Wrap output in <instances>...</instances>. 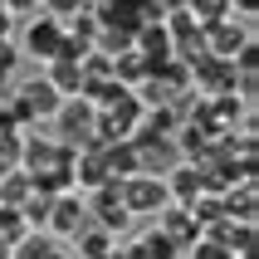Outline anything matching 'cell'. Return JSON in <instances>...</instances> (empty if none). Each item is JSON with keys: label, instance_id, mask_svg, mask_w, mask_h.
Returning <instances> with one entry per match:
<instances>
[{"label": "cell", "instance_id": "cell-7", "mask_svg": "<svg viewBox=\"0 0 259 259\" xmlns=\"http://www.w3.org/2000/svg\"><path fill=\"white\" fill-rule=\"evenodd\" d=\"M249 25H254V20H235V15H230V20H215V25L205 29V54L230 64V59L254 39V29H249Z\"/></svg>", "mask_w": 259, "mask_h": 259}, {"label": "cell", "instance_id": "cell-3", "mask_svg": "<svg viewBox=\"0 0 259 259\" xmlns=\"http://www.w3.org/2000/svg\"><path fill=\"white\" fill-rule=\"evenodd\" d=\"M93 220H88V201L78 191H64V196H49V220H44V230L49 240H73L78 230H88Z\"/></svg>", "mask_w": 259, "mask_h": 259}, {"label": "cell", "instance_id": "cell-17", "mask_svg": "<svg viewBox=\"0 0 259 259\" xmlns=\"http://www.w3.org/2000/svg\"><path fill=\"white\" fill-rule=\"evenodd\" d=\"M230 15H235V20H254V15H259V0H230Z\"/></svg>", "mask_w": 259, "mask_h": 259}, {"label": "cell", "instance_id": "cell-4", "mask_svg": "<svg viewBox=\"0 0 259 259\" xmlns=\"http://www.w3.org/2000/svg\"><path fill=\"white\" fill-rule=\"evenodd\" d=\"M20 54L39 59V64H49V59L64 54V20H54V15H34L25 25V34H20Z\"/></svg>", "mask_w": 259, "mask_h": 259}, {"label": "cell", "instance_id": "cell-14", "mask_svg": "<svg viewBox=\"0 0 259 259\" xmlns=\"http://www.w3.org/2000/svg\"><path fill=\"white\" fill-rule=\"evenodd\" d=\"M15 249H20L15 259H69L54 240H49V235H34V230H29L25 240H15Z\"/></svg>", "mask_w": 259, "mask_h": 259}, {"label": "cell", "instance_id": "cell-12", "mask_svg": "<svg viewBox=\"0 0 259 259\" xmlns=\"http://www.w3.org/2000/svg\"><path fill=\"white\" fill-rule=\"evenodd\" d=\"M69 245H78V259H108V254L117 249V235L98 230V225H88V230H78V235H73Z\"/></svg>", "mask_w": 259, "mask_h": 259}, {"label": "cell", "instance_id": "cell-6", "mask_svg": "<svg viewBox=\"0 0 259 259\" xmlns=\"http://www.w3.org/2000/svg\"><path fill=\"white\" fill-rule=\"evenodd\" d=\"M59 103H64V98L44 83V73H39V78H29V83H20V88L10 93V108L20 113V122H25V127H29V122H39V117H54Z\"/></svg>", "mask_w": 259, "mask_h": 259}, {"label": "cell", "instance_id": "cell-5", "mask_svg": "<svg viewBox=\"0 0 259 259\" xmlns=\"http://www.w3.org/2000/svg\"><path fill=\"white\" fill-rule=\"evenodd\" d=\"M88 201V220L98 225V230H108V235H122L127 230V205H122V191H117V181H103L98 191H88L83 196Z\"/></svg>", "mask_w": 259, "mask_h": 259}, {"label": "cell", "instance_id": "cell-2", "mask_svg": "<svg viewBox=\"0 0 259 259\" xmlns=\"http://www.w3.org/2000/svg\"><path fill=\"white\" fill-rule=\"evenodd\" d=\"M117 191H122V205H127V215H161L166 205H171V191H166V181L161 176H122L117 181Z\"/></svg>", "mask_w": 259, "mask_h": 259}, {"label": "cell", "instance_id": "cell-16", "mask_svg": "<svg viewBox=\"0 0 259 259\" xmlns=\"http://www.w3.org/2000/svg\"><path fill=\"white\" fill-rule=\"evenodd\" d=\"M88 0H44V15H54V20H69V15H78Z\"/></svg>", "mask_w": 259, "mask_h": 259}, {"label": "cell", "instance_id": "cell-15", "mask_svg": "<svg viewBox=\"0 0 259 259\" xmlns=\"http://www.w3.org/2000/svg\"><path fill=\"white\" fill-rule=\"evenodd\" d=\"M186 259H235V254H230L225 245H220V240H205V235H201V240H196V245L186 249Z\"/></svg>", "mask_w": 259, "mask_h": 259}, {"label": "cell", "instance_id": "cell-18", "mask_svg": "<svg viewBox=\"0 0 259 259\" xmlns=\"http://www.w3.org/2000/svg\"><path fill=\"white\" fill-rule=\"evenodd\" d=\"M39 5H44V0H39Z\"/></svg>", "mask_w": 259, "mask_h": 259}, {"label": "cell", "instance_id": "cell-8", "mask_svg": "<svg viewBox=\"0 0 259 259\" xmlns=\"http://www.w3.org/2000/svg\"><path fill=\"white\" fill-rule=\"evenodd\" d=\"M157 230L166 235V240H171V245L181 249V254H186V249L196 245V240H201V225H196V215H191L186 205H166V210L157 215Z\"/></svg>", "mask_w": 259, "mask_h": 259}, {"label": "cell", "instance_id": "cell-13", "mask_svg": "<svg viewBox=\"0 0 259 259\" xmlns=\"http://www.w3.org/2000/svg\"><path fill=\"white\" fill-rule=\"evenodd\" d=\"M127 259H181V249H176V245H171V240H166L161 230H147L142 240H137V245L127 249Z\"/></svg>", "mask_w": 259, "mask_h": 259}, {"label": "cell", "instance_id": "cell-9", "mask_svg": "<svg viewBox=\"0 0 259 259\" xmlns=\"http://www.w3.org/2000/svg\"><path fill=\"white\" fill-rule=\"evenodd\" d=\"M161 181H166V191H171V205H191V201L205 191L201 166H196V161H176V166L161 176Z\"/></svg>", "mask_w": 259, "mask_h": 259}, {"label": "cell", "instance_id": "cell-11", "mask_svg": "<svg viewBox=\"0 0 259 259\" xmlns=\"http://www.w3.org/2000/svg\"><path fill=\"white\" fill-rule=\"evenodd\" d=\"M220 205H225V215H230V220L254 225V181H240V191L225 186V191H220Z\"/></svg>", "mask_w": 259, "mask_h": 259}, {"label": "cell", "instance_id": "cell-10", "mask_svg": "<svg viewBox=\"0 0 259 259\" xmlns=\"http://www.w3.org/2000/svg\"><path fill=\"white\" fill-rule=\"evenodd\" d=\"M44 83L54 88L59 98H78L83 93V64L78 59H49L44 64Z\"/></svg>", "mask_w": 259, "mask_h": 259}, {"label": "cell", "instance_id": "cell-1", "mask_svg": "<svg viewBox=\"0 0 259 259\" xmlns=\"http://www.w3.org/2000/svg\"><path fill=\"white\" fill-rule=\"evenodd\" d=\"M54 122H59V137L54 142H64L73 152H83V147H98V108L88 98H64L59 103V113H54Z\"/></svg>", "mask_w": 259, "mask_h": 259}]
</instances>
